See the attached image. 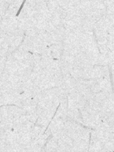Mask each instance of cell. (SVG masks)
I'll use <instances>...</instances> for the list:
<instances>
[{"mask_svg":"<svg viewBox=\"0 0 114 152\" xmlns=\"http://www.w3.org/2000/svg\"><path fill=\"white\" fill-rule=\"evenodd\" d=\"M25 2H26V0H24L23 1V3L21 4V5H20V7L19 8V10H18V12H17V13H16V17H18L20 15V12H21V10H22V8L23 7H24V5H25Z\"/></svg>","mask_w":114,"mask_h":152,"instance_id":"cell-1","label":"cell"}]
</instances>
